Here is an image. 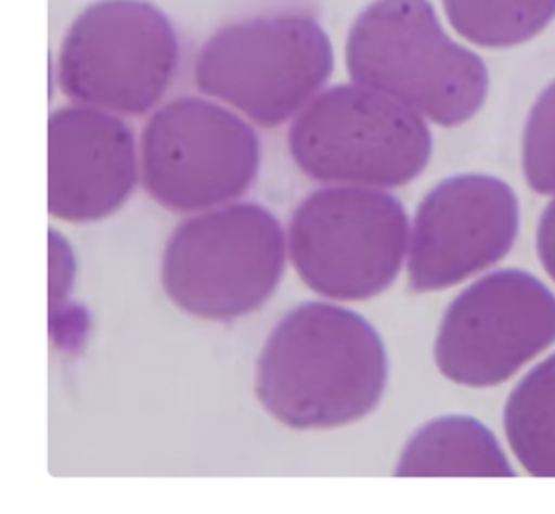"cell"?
Masks as SVG:
<instances>
[{
    "label": "cell",
    "mask_w": 555,
    "mask_h": 514,
    "mask_svg": "<svg viewBox=\"0 0 555 514\" xmlns=\"http://www.w3.org/2000/svg\"><path fill=\"white\" fill-rule=\"evenodd\" d=\"M388 354L379 332L336 301H304L269 332L256 360L260 406L291 429H336L384 397Z\"/></svg>",
    "instance_id": "obj_1"
},
{
    "label": "cell",
    "mask_w": 555,
    "mask_h": 514,
    "mask_svg": "<svg viewBox=\"0 0 555 514\" xmlns=\"http://www.w3.org/2000/svg\"><path fill=\"white\" fill-rule=\"evenodd\" d=\"M351 80L405 104L427 121L455 128L486 102V63L442 28L429 0H373L345 41Z\"/></svg>",
    "instance_id": "obj_2"
},
{
    "label": "cell",
    "mask_w": 555,
    "mask_h": 514,
    "mask_svg": "<svg viewBox=\"0 0 555 514\" xmlns=\"http://www.w3.org/2000/svg\"><path fill=\"white\" fill-rule=\"evenodd\" d=\"M286 260V230L273 213L236 200L193 213L173 228L160 254V284L182 312L232 321L275 293Z\"/></svg>",
    "instance_id": "obj_3"
},
{
    "label": "cell",
    "mask_w": 555,
    "mask_h": 514,
    "mask_svg": "<svg viewBox=\"0 0 555 514\" xmlns=\"http://www.w3.org/2000/svg\"><path fill=\"white\" fill-rule=\"evenodd\" d=\"M293 163L321 184L397 189L427 167V119L356 80L325 87L286 132Z\"/></svg>",
    "instance_id": "obj_4"
},
{
    "label": "cell",
    "mask_w": 555,
    "mask_h": 514,
    "mask_svg": "<svg viewBox=\"0 0 555 514\" xmlns=\"http://www.w3.org/2000/svg\"><path fill=\"white\" fill-rule=\"evenodd\" d=\"M334 69L325 28L306 13H271L215 30L197 50V89L256 126L291 121Z\"/></svg>",
    "instance_id": "obj_5"
},
{
    "label": "cell",
    "mask_w": 555,
    "mask_h": 514,
    "mask_svg": "<svg viewBox=\"0 0 555 514\" xmlns=\"http://www.w3.org/2000/svg\"><path fill=\"white\" fill-rule=\"evenodd\" d=\"M410 217L388 189L323 184L286 226L288 260L323 299L364 301L384 293L408 258Z\"/></svg>",
    "instance_id": "obj_6"
},
{
    "label": "cell",
    "mask_w": 555,
    "mask_h": 514,
    "mask_svg": "<svg viewBox=\"0 0 555 514\" xmlns=\"http://www.w3.org/2000/svg\"><path fill=\"white\" fill-rule=\"evenodd\" d=\"M178 63V33L156 4L95 0L61 39L56 82L74 104L139 117L160 104Z\"/></svg>",
    "instance_id": "obj_7"
},
{
    "label": "cell",
    "mask_w": 555,
    "mask_h": 514,
    "mask_svg": "<svg viewBox=\"0 0 555 514\" xmlns=\"http://www.w3.org/2000/svg\"><path fill=\"white\" fill-rule=\"evenodd\" d=\"M260 156L251 121L208 95L158 104L139 137L145 193L182 215L236 202L254 184Z\"/></svg>",
    "instance_id": "obj_8"
},
{
    "label": "cell",
    "mask_w": 555,
    "mask_h": 514,
    "mask_svg": "<svg viewBox=\"0 0 555 514\" xmlns=\"http://www.w3.org/2000/svg\"><path fill=\"white\" fill-rule=\"evenodd\" d=\"M555 343V295L531 273L492 271L444 310L434 340L438 371L470 388L507 382Z\"/></svg>",
    "instance_id": "obj_9"
},
{
    "label": "cell",
    "mask_w": 555,
    "mask_h": 514,
    "mask_svg": "<svg viewBox=\"0 0 555 514\" xmlns=\"http://www.w3.org/2000/svg\"><path fill=\"white\" fill-rule=\"evenodd\" d=\"M514 189L488 174H460L431 187L410 221L408 284L416 293L451 288L503 260L518 236Z\"/></svg>",
    "instance_id": "obj_10"
},
{
    "label": "cell",
    "mask_w": 555,
    "mask_h": 514,
    "mask_svg": "<svg viewBox=\"0 0 555 514\" xmlns=\"http://www.w3.org/2000/svg\"><path fill=\"white\" fill-rule=\"evenodd\" d=\"M139 174V143L121 115L69 104L48 117V213L89 223L119 210Z\"/></svg>",
    "instance_id": "obj_11"
},
{
    "label": "cell",
    "mask_w": 555,
    "mask_h": 514,
    "mask_svg": "<svg viewBox=\"0 0 555 514\" xmlns=\"http://www.w3.org/2000/svg\"><path fill=\"white\" fill-rule=\"evenodd\" d=\"M395 475L399 477H512L494 434L473 416L444 414L423 423L403 445Z\"/></svg>",
    "instance_id": "obj_12"
},
{
    "label": "cell",
    "mask_w": 555,
    "mask_h": 514,
    "mask_svg": "<svg viewBox=\"0 0 555 514\" xmlns=\"http://www.w3.org/2000/svg\"><path fill=\"white\" fill-rule=\"evenodd\" d=\"M503 427L527 473L555 477V354L535 364L509 393Z\"/></svg>",
    "instance_id": "obj_13"
},
{
    "label": "cell",
    "mask_w": 555,
    "mask_h": 514,
    "mask_svg": "<svg viewBox=\"0 0 555 514\" xmlns=\"http://www.w3.org/2000/svg\"><path fill=\"white\" fill-rule=\"evenodd\" d=\"M453 30L481 48H512L555 20V0H442Z\"/></svg>",
    "instance_id": "obj_14"
},
{
    "label": "cell",
    "mask_w": 555,
    "mask_h": 514,
    "mask_svg": "<svg viewBox=\"0 0 555 514\" xmlns=\"http://www.w3.org/2000/svg\"><path fill=\"white\" fill-rule=\"evenodd\" d=\"M520 156L527 184L538 193L555 195V80L529 108Z\"/></svg>",
    "instance_id": "obj_15"
},
{
    "label": "cell",
    "mask_w": 555,
    "mask_h": 514,
    "mask_svg": "<svg viewBox=\"0 0 555 514\" xmlns=\"http://www.w3.org/2000/svg\"><path fill=\"white\" fill-rule=\"evenodd\" d=\"M76 278V258L69 241L59 232H48V299L50 314L56 312L69 297Z\"/></svg>",
    "instance_id": "obj_16"
},
{
    "label": "cell",
    "mask_w": 555,
    "mask_h": 514,
    "mask_svg": "<svg viewBox=\"0 0 555 514\" xmlns=\"http://www.w3.org/2000/svg\"><path fill=\"white\" fill-rule=\"evenodd\" d=\"M535 247L544 271L555 282V197L546 204L540 215L538 232H535Z\"/></svg>",
    "instance_id": "obj_17"
}]
</instances>
